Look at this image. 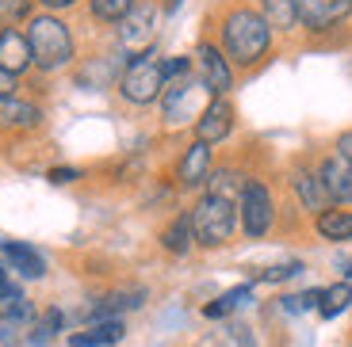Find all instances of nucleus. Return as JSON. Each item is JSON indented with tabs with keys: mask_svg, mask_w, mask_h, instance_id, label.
<instances>
[{
	"mask_svg": "<svg viewBox=\"0 0 352 347\" xmlns=\"http://www.w3.org/2000/svg\"><path fill=\"white\" fill-rule=\"evenodd\" d=\"M195 244V233H192V214H176L165 229H161V248L173 252V256H188Z\"/></svg>",
	"mask_w": 352,
	"mask_h": 347,
	"instance_id": "nucleus-18",
	"label": "nucleus"
},
{
	"mask_svg": "<svg viewBox=\"0 0 352 347\" xmlns=\"http://www.w3.org/2000/svg\"><path fill=\"white\" fill-rule=\"evenodd\" d=\"M211 99H214L211 88L203 84L195 73H188V77L165 84V92H161V119H165V126H195Z\"/></svg>",
	"mask_w": 352,
	"mask_h": 347,
	"instance_id": "nucleus-5",
	"label": "nucleus"
},
{
	"mask_svg": "<svg viewBox=\"0 0 352 347\" xmlns=\"http://www.w3.org/2000/svg\"><path fill=\"white\" fill-rule=\"evenodd\" d=\"M180 4H184V0H161V12H165V16H173Z\"/></svg>",
	"mask_w": 352,
	"mask_h": 347,
	"instance_id": "nucleus-35",
	"label": "nucleus"
},
{
	"mask_svg": "<svg viewBox=\"0 0 352 347\" xmlns=\"http://www.w3.org/2000/svg\"><path fill=\"white\" fill-rule=\"evenodd\" d=\"M62 328H65V313L62 309H46L43 317L31 321V328H27V344H31V347H46Z\"/></svg>",
	"mask_w": 352,
	"mask_h": 347,
	"instance_id": "nucleus-21",
	"label": "nucleus"
},
{
	"mask_svg": "<svg viewBox=\"0 0 352 347\" xmlns=\"http://www.w3.org/2000/svg\"><path fill=\"white\" fill-rule=\"evenodd\" d=\"M341 275H344V278H352V260H341Z\"/></svg>",
	"mask_w": 352,
	"mask_h": 347,
	"instance_id": "nucleus-36",
	"label": "nucleus"
},
{
	"mask_svg": "<svg viewBox=\"0 0 352 347\" xmlns=\"http://www.w3.org/2000/svg\"><path fill=\"white\" fill-rule=\"evenodd\" d=\"M16 287V283H12V271H8V263L0 260V294H4V290H12Z\"/></svg>",
	"mask_w": 352,
	"mask_h": 347,
	"instance_id": "nucleus-34",
	"label": "nucleus"
},
{
	"mask_svg": "<svg viewBox=\"0 0 352 347\" xmlns=\"http://www.w3.org/2000/svg\"><path fill=\"white\" fill-rule=\"evenodd\" d=\"M119 96L126 99L131 107H150L161 99L165 92V73H161V58L157 50H146V53H134L126 58L123 65V77H119Z\"/></svg>",
	"mask_w": 352,
	"mask_h": 347,
	"instance_id": "nucleus-4",
	"label": "nucleus"
},
{
	"mask_svg": "<svg viewBox=\"0 0 352 347\" xmlns=\"http://www.w3.org/2000/svg\"><path fill=\"white\" fill-rule=\"evenodd\" d=\"M249 298H253V287H249V283H241V287H234V290H226V294H219L211 305H203V313H207L211 321H219V317H230L234 309H241Z\"/></svg>",
	"mask_w": 352,
	"mask_h": 347,
	"instance_id": "nucleus-22",
	"label": "nucleus"
},
{
	"mask_svg": "<svg viewBox=\"0 0 352 347\" xmlns=\"http://www.w3.org/2000/svg\"><path fill=\"white\" fill-rule=\"evenodd\" d=\"M43 126V107L23 96L0 99V134H31Z\"/></svg>",
	"mask_w": 352,
	"mask_h": 347,
	"instance_id": "nucleus-12",
	"label": "nucleus"
},
{
	"mask_svg": "<svg viewBox=\"0 0 352 347\" xmlns=\"http://www.w3.org/2000/svg\"><path fill=\"white\" fill-rule=\"evenodd\" d=\"M35 61H31V46L19 27H0V69L12 77H23Z\"/></svg>",
	"mask_w": 352,
	"mask_h": 347,
	"instance_id": "nucleus-15",
	"label": "nucleus"
},
{
	"mask_svg": "<svg viewBox=\"0 0 352 347\" xmlns=\"http://www.w3.org/2000/svg\"><path fill=\"white\" fill-rule=\"evenodd\" d=\"M349 305H352V283H337V287L322 290V305H318V313H322L326 321H333L337 313H344Z\"/></svg>",
	"mask_w": 352,
	"mask_h": 347,
	"instance_id": "nucleus-25",
	"label": "nucleus"
},
{
	"mask_svg": "<svg viewBox=\"0 0 352 347\" xmlns=\"http://www.w3.org/2000/svg\"><path fill=\"white\" fill-rule=\"evenodd\" d=\"M291 191H295V199H299L302 210H310V214H322V210H329L333 202H329V191L326 183H322V176H318V168H295L291 172Z\"/></svg>",
	"mask_w": 352,
	"mask_h": 347,
	"instance_id": "nucleus-13",
	"label": "nucleus"
},
{
	"mask_svg": "<svg viewBox=\"0 0 352 347\" xmlns=\"http://www.w3.org/2000/svg\"><path fill=\"white\" fill-rule=\"evenodd\" d=\"M50 183H58V187H62V183H73V180H80V172L77 168H50Z\"/></svg>",
	"mask_w": 352,
	"mask_h": 347,
	"instance_id": "nucleus-31",
	"label": "nucleus"
},
{
	"mask_svg": "<svg viewBox=\"0 0 352 347\" xmlns=\"http://www.w3.org/2000/svg\"><path fill=\"white\" fill-rule=\"evenodd\" d=\"M134 4L138 0H88V16L96 23H123L134 12Z\"/></svg>",
	"mask_w": 352,
	"mask_h": 347,
	"instance_id": "nucleus-23",
	"label": "nucleus"
},
{
	"mask_svg": "<svg viewBox=\"0 0 352 347\" xmlns=\"http://www.w3.org/2000/svg\"><path fill=\"white\" fill-rule=\"evenodd\" d=\"M219 50L234 69H256L272 50V27L249 4H230L219 19Z\"/></svg>",
	"mask_w": 352,
	"mask_h": 347,
	"instance_id": "nucleus-1",
	"label": "nucleus"
},
{
	"mask_svg": "<svg viewBox=\"0 0 352 347\" xmlns=\"http://www.w3.org/2000/svg\"><path fill=\"white\" fill-rule=\"evenodd\" d=\"M211 168H214V153L211 145H203V141H192L184 149V156L176 160V183L192 191V187H203V183L211 180Z\"/></svg>",
	"mask_w": 352,
	"mask_h": 347,
	"instance_id": "nucleus-11",
	"label": "nucleus"
},
{
	"mask_svg": "<svg viewBox=\"0 0 352 347\" xmlns=\"http://www.w3.org/2000/svg\"><path fill=\"white\" fill-rule=\"evenodd\" d=\"M0 256H4L8 271H16L19 278H43L46 275V256L23 241H0Z\"/></svg>",
	"mask_w": 352,
	"mask_h": 347,
	"instance_id": "nucleus-16",
	"label": "nucleus"
},
{
	"mask_svg": "<svg viewBox=\"0 0 352 347\" xmlns=\"http://www.w3.org/2000/svg\"><path fill=\"white\" fill-rule=\"evenodd\" d=\"M35 4H43L46 12H54V16H58V12L73 8V4H80V0H35Z\"/></svg>",
	"mask_w": 352,
	"mask_h": 347,
	"instance_id": "nucleus-33",
	"label": "nucleus"
},
{
	"mask_svg": "<svg viewBox=\"0 0 352 347\" xmlns=\"http://www.w3.org/2000/svg\"><path fill=\"white\" fill-rule=\"evenodd\" d=\"M161 73H165V84H173V80H180V77H188V73H192V58H184V53L161 58Z\"/></svg>",
	"mask_w": 352,
	"mask_h": 347,
	"instance_id": "nucleus-28",
	"label": "nucleus"
},
{
	"mask_svg": "<svg viewBox=\"0 0 352 347\" xmlns=\"http://www.w3.org/2000/svg\"><path fill=\"white\" fill-rule=\"evenodd\" d=\"M299 271H302V263H299V260H291V263H276V267L256 271V278H261V283H283V278H295Z\"/></svg>",
	"mask_w": 352,
	"mask_h": 347,
	"instance_id": "nucleus-29",
	"label": "nucleus"
},
{
	"mask_svg": "<svg viewBox=\"0 0 352 347\" xmlns=\"http://www.w3.org/2000/svg\"><path fill=\"white\" fill-rule=\"evenodd\" d=\"M188 214H192L195 244H203V248H222L234 237V229H238V202L222 199V195H211V191L199 195Z\"/></svg>",
	"mask_w": 352,
	"mask_h": 347,
	"instance_id": "nucleus-3",
	"label": "nucleus"
},
{
	"mask_svg": "<svg viewBox=\"0 0 352 347\" xmlns=\"http://www.w3.org/2000/svg\"><path fill=\"white\" fill-rule=\"evenodd\" d=\"M195 65H199V80L211 88V96H226L230 88H234V65H230L226 53L211 38H203L195 46Z\"/></svg>",
	"mask_w": 352,
	"mask_h": 347,
	"instance_id": "nucleus-8",
	"label": "nucleus"
},
{
	"mask_svg": "<svg viewBox=\"0 0 352 347\" xmlns=\"http://www.w3.org/2000/svg\"><path fill=\"white\" fill-rule=\"evenodd\" d=\"M261 16L272 31H295L299 27V0H261Z\"/></svg>",
	"mask_w": 352,
	"mask_h": 347,
	"instance_id": "nucleus-20",
	"label": "nucleus"
},
{
	"mask_svg": "<svg viewBox=\"0 0 352 347\" xmlns=\"http://www.w3.org/2000/svg\"><path fill=\"white\" fill-rule=\"evenodd\" d=\"M352 19V0H299V27L310 35H326Z\"/></svg>",
	"mask_w": 352,
	"mask_h": 347,
	"instance_id": "nucleus-9",
	"label": "nucleus"
},
{
	"mask_svg": "<svg viewBox=\"0 0 352 347\" xmlns=\"http://www.w3.org/2000/svg\"><path fill=\"white\" fill-rule=\"evenodd\" d=\"M314 229L318 237L326 241H352V210H341V206H329L314 217Z\"/></svg>",
	"mask_w": 352,
	"mask_h": 347,
	"instance_id": "nucleus-19",
	"label": "nucleus"
},
{
	"mask_svg": "<svg viewBox=\"0 0 352 347\" xmlns=\"http://www.w3.org/2000/svg\"><path fill=\"white\" fill-rule=\"evenodd\" d=\"M318 176H322V183H326L333 206H352V165L349 160L326 156V160H318Z\"/></svg>",
	"mask_w": 352,
	"mask_h": 347,
	"instance_id": "nucleus-14",
	"label": "nucleus"
},
{
	"mask_svg": "<svg viewBox=\"0 0 352 347\" xmlns=\"http://www.w3.org/2000/svg\"><path fill=\"white\" fill-rule=\"evenodd\" d=\"M272 222H276V199H272V191H268V183L249 176L245 187H241V195H238V226H241V233H245L249 241H261V237H268Z\"/></svg>",
	"mask_w": 352,
	"mask_h": 347,
	"instance_id": "nucleus-6",
	"label": "nucleus"
},
{
	"mask_svg": "<svg viewBox=\"0 0 352 347\" xmlns=\"http://www.w3.org/2000/svg\"><path fill=\"white\" fill-rule=\"evenodd\" d=\"M230 134H234V104H230L226 96H214L211 104H207V111L199 115V122H195V141L219 145Z\"/></svg>",
	"mask_w": 352,
	"mask_h": 347,
	"instance_id": "nucleus-10",
	"label": "nucleus"
},
{
	"mask_svg": "<svg viewBox=\"0 0 352 347\" xmlns=\"http://www.w3.org/2000/svg\"><path fill=\"white\" fill-rule=\"evenodd\" d=\"M16 88H19V77H12V73L0 69V99H4V96H16Z\"/></svg>",
	"mask_w": 352,
	"mask_h": 347,
	"instance_id": "nucleus-32",
	"label": "nucleus"
},
{
	"mask_svg": "<svg viewBox=\"0 0 352 347\" xmlns=\"http://www.w3.org/2000/svg\"><path fill=\"white\" fill-rule=\"evenodd\" d=\"M35 16V0H0V27L27 23Z\"/></svg>",
	"mask_w": 352,
	"mask_h": 347,
	"instance_id": "nucleus-27",
	"label": "nucleus"
},
{
	"mask_svg": "<svg viewBox=\"0 0 352 347\" xmlns=\"http://www.w3.org/2000/svg\"><path fill=\"white\" fill-rule=\"evenodd\" d=\"M249 176H241L238 168H211V180H207V191L211 195H222V199H234L241 195Z\"/></svg>",
	"mask_w": 352,
	"mask_h": 347,
	"instance_id": "nucleus-24",
	"label": "nucleus"
},
{
	"mask_svg": "<svg viewBox=\"0 0 352 347\" xmlns=\"http://www.w3.org/2000/svg\"><path fill=\"white\" fill-rule=\"evenodd\" d=\"M123 336H126V324L119 317H111V321H92L85 332H73L69 347H111Z\"/></svg>",
	"mask_w": 352,
	"mask_h": 347,
	"instance_id": "nucleus-17",
	"label": "nucleus"
},
{
	"mask_svg": "<svg viewBox=\"0 0 352 347\" xmlns=\"http://www.w3.org/2000/svg\"><path fill=\"white\" fill-rule=\"evenodd\" d=\"M195 347H256V339L249 336V328H241V324H226V328H219L214 336H207Z\"/></svg>",
	"mask_w": 352,
	"mask_h": 347,
	"instance_id": "nucleus-26",
	"label": "nucleus"
},
{
	"mask_svg": "<svg viewBox=\"0 0 352 347\" xmlns=\"http://www.w3.org/2000/svg\"><path fill=\"white\" fill-rule=\"evenodd\" d=\"M157 23H161V4H153V0H138L134 12L119 23V43H123V50H131V58L134 53L153 50Z\"/></svg>",
	"mask_w": 352,
	"mask_h": 347,
	"instance_id": "nucleus-7",
	"label": "nucleus"
},
{
	"mask_svg": "<svg viewBox=\"0 0 352 347\" xmlns=\"http://www.w3.org/2000/svg\"><path fill=\"white\" fill-rule=\"evenodd\" d=\"M333 149H337V153H333V156H341V160H349V165H352V130H344V134H337V141H333Z\"/></svg>",
	"mask_w": 352,
	"mask_h": 347,
	"instance_id": "nucleus-30",
	"label": "nucleus"
},
{
	"mask_svg": "<svg viewBox=\"0 0 352 347\" xmlns=\"http://www.w3.org/2000/svg\"><path fill=\"white\" fill-rule=\"evenodd\" d=\"M27 46H31V61L43 73H62L77 61V38H73L69 23L54 12H35L27 19Z\"/></svg>",
	"mask_w": 352,
	"mask_h": 347,
	"instance_id": "nucleus-2",
	"label": "nucleus"
}]
</instances>
